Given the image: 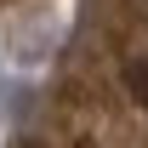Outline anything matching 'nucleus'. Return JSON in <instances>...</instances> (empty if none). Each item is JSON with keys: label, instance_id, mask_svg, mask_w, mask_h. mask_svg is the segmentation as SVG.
<instances>
[{"label": "nucleus", "instance_id": "f257e3e1", "mask_svg": "<svg viewBox=\"0 0 148 148\" xmlns=\"http://www.w3.org/2000/svg\"><path fill=\"white\" fill-rule=\"evenodd\" d=\"M120 80H125V97H137L148 108V57H131L125 69H120Z\"/></svg>", "mask_w": 148, "mask_h": 148}]
</instances>
